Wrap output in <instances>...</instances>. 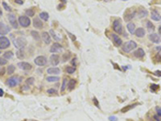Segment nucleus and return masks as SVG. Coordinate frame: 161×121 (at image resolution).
<instances>
[{
  "label": "nucleus",
  "mask_w": 161,
  "mask_h": 121,
  "mask_svg": "<svg viewBox=\"0 0 161 121\" xmlns=\"http://www.w3.org/2000/svg\"><path fill=\"white\" fill-rule=\"evenodd\" d=\"M27 40L24 37H18L14 40V45L16 48L18 49H22L23 48H24L27 45Z\"/></svg>",
  "instance_id": "obj_1"
},
{
  "label": "nucleus",
  "mask_w": 161,
  "mask_h": 121,
  "mask_svg": "<svg viewBox=\"0 0 161 121\" xmlns=\"http://www.w3.org/2000/svg\"><path fill=\"white\" fill-rule=\"evenodd\" d=\"M135 48H137V44L135 43L134 40H130L127 42L122 47V50H123L125 53H130L131 51L134 49Z\"/></svg>",
  "instance_id": "obj_2"
},
{
  "label": "nucleus",
  "mask_w": 161,
  "mask_h": 121,
  "mask_svg": "<svg viewBox=\"0 0 161 121\" xmlns=\"http://www.w3.org/2000/svg\"><path fill=\"white\" fill-rule=\"evenodd\" d=\"M19 24H20V26H22L23 28H27L31 24V20L27 16H24V15L19 16Z\"/></svg>",
  "instance_id": "obj_3"
},
{
  "label": "nucleus",
  "mask_w": 161,
  "mask_h": 121,
  "mask_svg": "<svg viewBox=\"0 0 161 121\" xmlns=\"http://www.w3.org/2000/svg\"><path fill=\"white\" fill-rule=\"evenodd\" d=\"M113 29L114 31L118 34H122V25L120 19H115L113 22Z\"/></svg>",
  "instance_id": "obj_4"
},
{
  "label": "nucleus",
  "mask_w": 161,
  "mask_h": 121,
  "mask_svg": "<svg viewBox=\"0 0 161 121\" xmlns=\"http://www.w3.org/2000/svg\"><path fill=\"white\" fill-rule=\"evenodd\" d=\"M20 82V78L18 77H11L6 81V84L10 87H14Z\"/></svg>",
  "instance_id": "obj_5"
},
{
  "label": "nucleus",
  "mask_w": 161,
  "mask_h": 121,
  "mask_svg": "<svg viewBox=\"0 0 161 121\" xmlns=\"http://www.w3.org/2000/svg\"><path fill=\"white\" fill-rule=\"evenodd\" d=\"M11 45L9 39L6 37H0V49H6Z\"/></svg>",
  "instance_id": "obj_6"
},
{
  "label": "nucleus",
  "mask_w": 161,
  "mask_h": 121,
  "mask_svg": "<svg viewBox=\"0 0 161 121\" xmlns=\"http://www.w3.org/2000/svg\"><path fill=\"white\" fill-rule=\"evenodd\" d=\"M34 62L35 65H39V66H44L47 64V58L44 56H39L35 58Z\"/></svg>",
  "instance_id": "obj_7"
},
{
  "label": "nucleus",
  "mask_w": 161,
  "mask_h": 121,
  "mask_svg": "<svg viewBox=\"0 0 161 121\" xmlns=\"http://www.w3.org/2000/svg\"><path fill=\"white\" fill-rule=\"evenodd\" d=\"M8 20H9L10 24H11V25L12 26L13 28H15V29L18 28V22H17V19H16L14 14H9L8 15Z\"/></svg>",
  "instance_id": "obj_8"
},
{
  "label": "nucleus",
  "mask_w": 161,
  "mask_h": 121,
  "mask_svg": "<svg viewBox=\"0 0 161 121\" xmlns=\"http://www.w3.org/2000/svg\"><path fill=\"white\" fill-rule=\"evenodd\" d=\"M63 47L61 46V45L59 44V43H54L53 45H52V47L50 48V52L53 53H60V52L62 51V48Z\"/></svg>",
  "instance_id": "obj_9"
},
{
  "label": "nucleus",
  "mask_w": 161,
  "mask_h": 121,
  "mask_svg": "<svg viewBox=\"0 0 161 121\" xmlns=\"http://www.w3.org/2000/svg\"><path fill=\"white\" fill-rule=\"evenodd\" d=\"M148 38H149V40L151 42H153L155 44H158L161 41V38L160 37V35H158L156 33H151L148 36Z\"/></svg>",
  "instance_id": "obj_10"
},
{
  "label": "nucleus",
  "mask_w": 161,
  "mask_h": 121,
  "mask_svg": "<svg viewBox=\"0 0 161 121\" xmlns=\"http://www.w3.org/2000/svg\"><path fill=\"white\" fill-rule=\"evenodd\" d=\"M11 31V28L6 24L0 22V35H6Z\"/></svg>",
  "instance_id": "obj_11"
},
{
  "label": "nucleus",
  "mask_w": 161,
  "mask_h": 121,
  "mask_svg": "<svg viewBox=\"0 0 161 121\" xmlns=\"http://www.w3.org/2000/svg\"><path fill=\"white\" fill-rule=\"evenodd\" d=\"M18 66L19 67L20 70H29L31 69V65L28 62H25V61H22V62H19L18 63Z\"/></svg>",
  "instance_id": "obj_12"
},
{
  "label": "nucleus",
  "mask_w": 161,
  "mask_h": 121,
  "mask_svg": "<svg viewBox=\"0 0 161 121\" xmlns=\"http://www.w3.org/2000/svg\"><path fill=\"white\" fill-rule=\"evenodd\" d=\"M41 37H42V40H43V41L46 44H48L51 43V37H50V34L48 33V32H42Z\"/></svg>",
  "instance_id": "obj_13"
},
{
  "label": "nucleus",
  "mask_w": 161,
  "mask_h": 121,
  "mask_svg": "<svg viewBox=\"0 0 161 121\" xmlns=\"http://www.w3.org/2000/svg\"><path fill=\"white\" fill-rule=\"evenodd\" d=\"M50 63L54 66H56L60 63V57L57 54H53L50 57Z\"/></svg>",
  "instance_id": "obj_14"
},
{
  "label": "nucleus",
  "mask_w": 161,
  "mask_h": 121,
  "mask_svg": "<svg viewBox=\"0 0 161 121\" xmlns=\"http://www.w3.org/2000/svg\"><path fill=\"white\" fill-rule=\"evenodd\" d=\"M112 38H113V42L117 47L121 46L122 44V40L121 38H119V37L116 34H112Z\"/></svg>",
  "instance_id": "obj_15"
},
{
  "label": "nucleus",
  "mask_w": 161,
  "mask_h": 121,
  "mask_svg": "<svg viewBox=\"0 0 161 121\" xmlns=\"http://www.w3.org/2000/svg\"><path fill=\"white\" fill-rule=\"evenodd\" d=\"M151 19H153L155 21H160L161 19V15H160V13L158 12L156 10H153L151 13Z\"/></svg>",
  "instance_id": "obj_16"
},
{
  "label": "nucleus",
  "mask_w": 161,
  "mask_h": 121,
  "mask_svg": "<svg viewBox=\"0 0 161 121\" xmlns=\"http://www.w3.org/2000/svg\"><path fill=\"white\" fill-rule=\"evenodd\" d=\"M33 26L35 28L41 29L42 28H43L44 24H43V22H42L39 18H35L33 19Z\"/></svg>",
  "instance_id": "obj_17"
},
{
  "label": "nucleus",
  "mask_w": 161,
  "mask_h": 121,
  "mask_svg": "<svg viewBox=\"0 0 161 121\" xmlns=\"http://www.w3.org/2000/svg\"><path fill=\"white\" fill-rule=\"evenodd\" d=\"M134 56L137 58H143L145 56V52L143 48H138L136 51L134 52Z\"/></svg>",
  "instance_id": "obj_18"
},
{
  "label": "nucleus",
  "mask_w": 161,
  "mask_h": 121,
  "mask_svg": "<svg viewBox=\"0 0 161 121\" xmlns=\"http://www.w3.org/2000/svg\"><path fill=\"white\" fill-rule=\"evenodd\" d=\"M47 73L48 74H54V75H57L60 73V70L59 68H56V67H52V68H49L47 70Z\"/></svg>",
  "instance_id": "obj_19"
},
{
  "label": "nucleus",
  "mask_w": 161,
  "mask_h": 121,
  "mask_svg": "<svg viewBox=\"0 0 161 121\" xmlns=\"http://www.w3.org/2000/svg\"><path fill=\"white\" fill-rule=\"evenodd\" d=\"M134 34L138 38H142L145 36V30L143 28H137L134 32Z\"/></svg>",
  "instance_id": "obj_20"
},
{
  "label": "nucleus",
  "mask_w": 161,
  "mask_h": 121,
  "mask_svg": "<svg viewBox=\"0 0 161 121\" xmlns=\"http://www.w3.org/2000/svg\"><path fill=\"white\" fill-rule=\"evenodd\" d=\"M135 15H136V11H132V12H129L127 14H126L124 16V20L125 21H131L132 19L134 18Z\"/></svg>",
  "instance_id": "obj_21"
},
{
  "label": "nucleus",
  "mask_w": 161,
  "mask_h": 121,
  "mask_svg": "<svg viewBox=\"0 0 161 121\" xmlns=\"http://www.w3.org/2000/svg\"><path fill=\"white\" fill-rule=\"evenodd\" d=\"M127 30L128 32H130L131 34H134V32H135V24L134 23H128L127 25Z\"/></svg>",
  "instance_id": "obj_22"
},
{
  "label": "nucleus",
  "mask_w": 161,
  "mask_h": 121,
  "mask_svg": "<svg viewBox=\"0 0 161 121\" xmlns=\"http://www.w3.org/2000/svg\"><path fill=\"white\" fill-rule=\"evenodd\" d=\"M148 15V11H147L146 9H143V8H142V9H139L138 10V16L139 18H144V17H147V16Z\"/></svg>",
  "instance_id": "obj_23"
},
{
  "label": "nucleus",
  "mask_w": 161,
  "mask_h": 121,
  "mask_svg": "<svg viewBox=\"0 0 161 121\" xmlns=\"http://www.w3.org/2000/svg\"><path fill=\"white\" fill-rule=\"evenodd\" d=\"M76 83H77V81L75 79H70L69 82H68V85H67L69 90H73L74 88H75Z\"/></svg>",
  "instance_id": "obj_24"
},
{
  "label": "nucleus",
  "mask_w": 161,
  "mask_h": 121,
  "mask_svg": "<svg viewBox=\"0 0 161 121\" xmlns=\"http://www.w3.org/2000/svg\"><path fill=\"white\" fill-rule=\"evenodd\" d=\"M138 105V103H134V104H132V105H128V106H126L125 107H123L122 110H121V112L122 113H126V112H127L128 111H130L131 110L132 108H134V107H135Z\"/></svg>",
  "instance_id": "obj_25"
},
{
  "label": "nucleus",
  "mask_w": 161,
  "mask_h": 121,
  "mask_svg": "<svg viewBox=\"0 0 161 121\" xmlns=\"http://www.w3.org/2000/svg\"><path fill=\"white\" fill-rule=\"evenodd\" d=\"M40 18L42 19V20H44V21H48V18H49V15H48V13L47 12H40Z\"/></svg>",
  "instance_id": "obj_26"
},
{
  "label": "nucleus",
  "mask_w": 161,
  "mask_h": 121,
  "mask_svg": "<svg viewBox=\"0 0 161 121\" xmlns=\"http://www.w3.org/2000/svg\"><path fill=\"white\" fill-rule=\"evenodd\" d=\"M13 56H14V54H13V53L11 51H7V52H6V53H3V57H4L5 59H6V60L11 59V58L13 57Z\"/></svg>",
  "instance_id": "obj_27"
},
{
  "label": "nucleus",
  "mask_w": 161,
  "mask_h": 121,
  "mask_svg": "<svg viewBox=\"0 0 161 121\" xmlns=\"http://www.w3.org/2000/svg\"><path fill=\"white\" fill-rule=\"evenodd\" d=\"M147 28L148 31H149L150 32L155 31V26H154V24H152V23L150 22V21L147 22Z\"/></svg>",
  "instance_id": "obj_28"
},
{
  "label": "nucleus",
  "mask_w": 161,
  "mask_h": 121,
  "mask_svg": "<svg viewBox=\"0 0 161 121\" xmlns=\"http://www.w3.org/2000/svg\"><path fill=\"white\" fill-rule=\"evenodd\" d=\"M60 80L59 77H55V76H49L47 78V81L49 82H55V81H58Z\"/></svg>",
  "instance_id": "obj_29"
},
{
  "label": "nucleus",
  "mask_w": 161,
  "mask_h": 121,
  "mask_svg": "<svg viewBox=\"0 0 161 121\" xmlns=\"http://www.w3.org/2000/svg\"><path fill=\"white\" fill-rule=\"evenodd\" d=\"M68 79L66 78H64L63 79V82H62V85H61V88H60V91L61 92H64V90H65V88L68 85Z\"/></svg>",
  "instance_id": "obj_30"
},
{
  "label": "nucleus",
  "mask_w": 161,
  "mask_h": 121,
  "mask_svg": "<svg viewBox=\"0 0 161 121\" xmlns=\"http://www.w3.org/2000/svg\"><path fill=\"white\" fill-rule=\"evenodd\" d=\"M31 35L32 36V37H33L35 40H40V35H39L38 32H35V31H31Z\"/></svg>",
  "instance_id": "obj_31"
},
{
  "label": "nucleus",
  "mask_w": 161,
  "mask_h": 121,
  "mask_svg": "<svg viewBox=\"0 0 161 121\" xmlns=\"http://www.w3.org/2000/svg\"><path fill=\"white\" fill-rule=\"evenodd\" d=\"M15 70V65H10L9 66L7 67V74L9 75H11L12 74H14V72Z\"/></svg>",
  "instance_id": "obj_32"
},
{
  "label": "nucleus",
  "mask_w": 161,
  "mask_h": 121,
  "mask_svg": "<svg viewBox=\"0 0 161 121\" xmlns=\"http://www.w3.org/2000/svg\"><path fill=\"white\" fill-rule=\"evenodd\" d=\"M25 14L26 15H27V17H33L35 15V11L33 9H27V11H25Z\"/></svg>",
  "instance_id": "obj_33"
},
{
  "label": "nucleus",
  "mask_w": 161,
  "mask_h": 121,
  "mask_svg": "<svg viewBox=\"0 0 161 121\" xmlns=\"http://www.w3.org/2000/svg\"><path fill=\"white\" fill-rule=\"evenodd\" d=\"M16 56L19 58V59H24V53L22 49H19L16 53Z\"/></svg>",
  "instance_id": "obj_34"
},
{
  "label": "nucleus",
  "mask_w": 161,
  "mask_h": 121,
  "mask_svg": "<svg viewBox=\"0 0 161 121\" xmlns=\"http://www.w3.org/2000/svg\"><path fill=\"white\" fill-rule=\"evenodd\" d=\"M65 70L68 74H73L74 72L76 71V69L75 67H72V66H67L66 69H65Z\"/></svg>",
  "instance_id": "obj_35"
},
{
  "label": "nucleus",
  "mask_w": 161,
  "mask_h": 121,
  "mask_svg": "<svg viewBox=\"0 0 161 121\" xmlns=\"http://www.w3.org/2000/svg\"><path fill=\"white\" fill-rule=\"evenodd\" d=\"M49 34L52 36V37H53V39H54V40H56V41H59V40H60V38L57 37L56 34L55 33L54 31L53 30V29H51V30H50V33H49Z\"/></svg>",
  "instance_id": "obj_36"
},
{
  "label": "nucleus",
  "mask_w": 161,
  "mask_h": 121,
  "mask_svg": "<svg viewBox=\"0 0 161 121\" xmlns=\"http://www.w3.org/2000/svg\"><path fill=\"white\" fill-rule=\"evenodd\" d=\"M2 6H3V8H4L6 11H11V6H8L7 5V3H6V2H2Z\"/></svg>",
  "instance_id": "obj_37"
},
{
  "label": "nucleus",
  "mask_w": 161,
  "mask_h": 121,
  "mask_svg": "<svg viewBox=\"0 0 161 121\" xmlns=\"http://www.w3.org/2000/svg\"><path fill=\"white\" fill-rule=\"evenodd\" d=\"M69 58H70V54L69 53H64L63 55V57H62V61H63V62H65V61H67L68 60H69Z\"/></svg>",
  "instance_id": "obj_38"
},
{
  "label": "nucleus",
  "mask_w": 161,
  "mask_h": 121,
  "mask_svg": "<svg viewBox=\"0 0 161 121\" xmlns=\"http://www.w3.org/2000/svg\"><path fill=\"white\" fill-rule=\"evenodd\" d=\"M34 81H35L34 78H29L26 80V83H27V85H32L34 83Z\"/></svg>",
  "instance_id": "obj_39"
},
{
  "label": "nucleus",
  "mask_w": 161,
  "mask_h": 121,
  "mask_svg": "<svg viewBox=\"0 0 161 121\" xmlns=\"http://www.w3.org/2000/svg\"><path fill=\"white\" fill-rule=\"evenodd\" d=\"M159 89V86L158 85H156V84H152L151 85V90L153 91V92H156V91Z\"/></svg>",
  "instance_id": "obj_40"
},
{
  "label": "nucleus",
  "mask_w": 161,
  "mask_h": 121,
  "mask_svg": "<svg viewBox=\"0 0 161 121\" xmlns=\"http://www.w3.org/2000/svg\"><path fill=\"white\" fill-rule=\"evenodd\" d=\"M7 64V61L3 57H0V65H5Z\"/></svg>",
  "instance_id": "obj_41"
},
{
  "label": "nucleus",
  "mask_w": 161,
  "mask_h": 121,
  "mask_svg": "<svg viewBox=\"0 0 161 121\" xmlns=\"http://www.w3.org/2000/svg\"><path fill=\"white\" fill-rule=\"evenodd\" d=\"M67 33H68V35H69V37L71 38V40H72L73 41H75V40H76V37H75V36H74L73 34L70 33L69 32H67Z\"/></svg>",
  "instance_id": "obj_42"
},
{
  "label": "nucleus",
  "mask_w": 161,
  "mask_h": 121,
  "mask_svg": "<svg viewBox=\"0 0 161 121\" xmlns=\"http://www.w3.org/2000/svg\"><path fill=\"white\" fill-rule=\"evenodd\" d=\"M47 93H48V94H56V90H55V89H48V90H47Z\"/></svg>",
  "instance_id": "obj_43"
},
{
  "label": "nucleus",
  "mask_w": 161,
  "mask_h": 121,
  "mask_svg": "<svg viewBox=\"0 0 161 121\" xmlns=\"http://www.w3.org/2000/svg\"><path fill=\"white\" fill-rule=\"evenodd\" d=\"M109 121H118V118L116 116H109Z\"/></svg>",
  "instance_id": "obj_44"
},
{
  "label": "nucleus",
  "mask_w": 161,
  "mask_h": 121,
  "mask_svg": "<svg viewBox=\"0 0 161 121\" xmlns=\"http://www.w3.org/2000/svg\"><path fill=\"white\" fill-rule=\"evenodd\" d=\"M156 112L157 115L161 117V107H156Z\"/></svg>",
  "instance_id": "obj_45"
},
{
  "label": "nucleus",
  "mask_w": 161,
  "mask_h": 121,
  "mask_svg": "<svg viewBox=\"0 0 161 121\" xmlns=\"http://www.w3.org/2000/svg\"><path fill=\"white\" fill-rule=\"evenodd\" d=\"M5 74V68L2 67L0 69V76H2V75H4Z\"/></svg>",
  "instance_id": "obj_46"
},
{
  "label": "nucleus",
  "mask_w": 161,
  "mask_h": 121,
  "mask_svg": "<svg viewBox=\"0 0 161 121\" xmlns=\"http://www.w3.org/2000/svg\"><path fill=\"white\" fill-rule=\"evenodd\" d=\"M15 2L17 3V4H19V5H23L24 4V0H15Z\"/></svg>",
  "instance_id": "obj_47"
},
{
  "label": "nucleus",
  "mask_w": 161,
  "mask_h": 121,
  "mask_svg": "<svg viewBox=\"0 0 161 121\" xmlns=\"http://www.w3.org/2000/svg\"><path fill=\"white\" fill-rule=\"evenodd\" d=\"M156 50L158 51V54L161 56V46H158L156 47Z\"/></svg>",
  "instance_id": "obj_48"
},
{
  "label": "nucleus",
  "mask_w": 161,
  "mask_h": 121,
  "mask_svg": "<svg viewBox=\"0 0 161 121\" xmlns=\"http://www.w3.org/2000/svg\"><path fill=\"white\" fill-rule=\"evenodd\" d=\"M154 74L156 75V76H161V71H156Z\"/></svg>",
  "instance_id": "obj_49"
},
{
  "label": "nucleus",
  "mask_w": 161,
  "mask_h": 121,
  "mask_svg": "<svg viewBox=\"0 0 161 121\" xmlns=\"http://www.w3.org/2000/svg\"><path fill=\"white\" fill-rule=\"evenodd\" d=\"M154 119L156 120V121H160V117L158 116H154Z\"/></svg>",
  "instance_id": "obj_50"
},
{
  "label": "nucleus",
  "mask_w": 161,
  "mask_h": 121,
  "mask_svg": "<svg viewBox=\"0 0 161 121\" xmlns=\"http://www.w3.org/2000/svg\"><path fill=\"white\" fill-rule=\"evenodd\" d=\"M93 102L95 103V104H96V106H97V107H98V101H97V99H96V98H94V99H93Z\"/></svg>",
  "instance_id": "obj_51"
},
{
  "label": "nucleus",
  "mask_w": 161,
  "mask_h": 121,
  "mask_svg": "<svg viewBox=\"0 0 161 121\" xmlns=\"http://www.w3.org/2000/svg\"><path fill=\"white\" fill-rule=\"evenodd\" d=\"M76 60L77 59L75 58V59H73V61H72V64L74 65V66H76Z\"/></svg>",
  "instance_id": "obj_52"
},
{
  "label": "nucleus",
  "mask_w": 161,
  "mask_h": 121,
  "mask_svg": "<svg viewBox=\"0 0 161 121\" xmlns=\"http://www.w3.org/2000/svg\"><path fill=\"white\" fill-rule=\"evenodd\" d=\"M3 95V90L0 89V97H2Z\"/></svg>",
  "instance_id": "obj_53"
},
{
  "label": "nucleus",
  "mask_w": 161,
  "mask_h": 121,
  "mask_svg": "<svg viewBox=\"0 0 161 121\" xmlns=\"http://www.w3.org/2000/svg\"><path fill=\"white\" fill-rule=\"evenodd\" d=\"M158 31H159V33L160 35H161V25L159 27V28H158Z\"/></svg>",
  "instance_id": "obj_54"
},
{
  "label": "nucleus",
  "mask_w": 161,
  "mask_h": 121,
  "mask_svg": "<svg viewBox=\"0 0 161 121\" xmlns=\"http://www.w3.org/2000/svg\"><path fill=\"white\" fill-rule=\"evenodd\" d=\"M2 15V10L0 9V17H1Z\"/></svg>",
  "instance_id": "obj_55"
},
{
  "label": "nucleus",
  "mask_w": 161,
  "mask_h": 121,
  "mask_svg": "<svg viewBox=\"0 0 161 121\" xmlns=\"http://www.w3.org/2000/svg\"><path fill=\"white\" fill-rule=\"evenodd\" d=\"M104 1H105V2H109L110 0H104Z\"/></svg>",
  "instance_id": "obj_56"
},
{
  "label": "nucleus",
  "mask_w": 161,
  "mask_h": 121,
  "mask_svg": "<svg viewBox=\"0 0 161 121\" xmlns=\"http://www.w3.org/2000/svg\"><path fill=\"white\" fill-rule=\"evenodd\" d=\"M61 1H63L64 2H66V0H61Z\"/></svg>",
  "instance_id": "obj_57"
},
{
  "label": "nucleus",
  "mask_w": 161,
  "mask_h": 121,
  "mask_svg": "<svg viewBox=\"0 0 161 121\" xmlns=\"http://www.w3.org/2000/svg\"><path fill=\"white\" fill-rule=\"evenodd\" d=\"M0 54H1V51H0Z\"/></svg>",
  "instance_id": "obj_58"
}]
</instances>
